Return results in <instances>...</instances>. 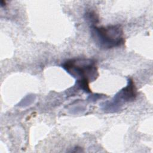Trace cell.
I'll return each instance as SVG.
<instances>
[{
  "label": "cell",
  "mask_w": 153,
  "mask_h": 153,
  "mask_svg": "<svg viewBox=\"0 0 153 153\" xmlns=\"http://www.w3.org/2000/svg\"><path fill=\"white\" fill-rule=\"evenodd\" d=\"M63 68L76 79L78 85L85 92L90 93L89 84L98 75L95 61L88 59H74L66 61Z\"/></svg>",
  "instance_id": "obj_1"
},
{
  "label": "cell",
  "mask_w": 153,
  "mask_h": 153,
  "mask_svg": "<svg viewBox=\"0 0 153 153\" xmlns=\"http://www.w3.org/2000/svg\"><path fill=\"white\" fill-rule=\"evenodd\" d=\"M92 36L100 47L112 48L125 42L122 27L119 25L91 28Z\"/></svg>",
  "instance_id": "obj_2"
},
{
  "label": "cell",
  "mask_w": 153,
  "mask_h": 153,
  "mask_svg": "<svg viewBox=\"0 0 153 153\" xmlns=\"http://www.w3.org/2000/svg\"><path fill=\"white\" fill-rule=\"evenodd\" d=\"M136 88L135 85L133 82V81L131 79H128V85L124 88L119 93L120 97L122 98L124 100L130 101L134 100L137 94Z\"/></svg>",
  "instance_id": "obj_3"
}]
</instances>
